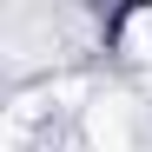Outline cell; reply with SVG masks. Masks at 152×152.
<instances>
[{
    "mask_svg": "<svg viewBox=\"0 0 152 152\" xmlns=\"http://www.w3.org/2000/svg\"><path fill=\"white\" fill-rule=\"evenodd\" d=\"M86 132H93L99 152H126V139H132V132H126V106H119V99H99L93 119H86Z\"/></svg>",
    "mask_w": 152,
    "mask_h": 152,
    "instance_id": "cell-1",
    "label": "cell"
},
{
    "mask_svg": "<svg viewBox=\"0 0 152 152\" xmlns=\"http://www.w3.org/2000/svg\"><path fill=\"white\" fill-rule=\"evenodd\" d=\"M119 46H126L132 60H152V7H139V13L119 20Z\"/></svg>",
    "mask_w": 152,
    "mask_h": 152,
    "instance_id": "cell-2",
    "label": "cell"
}]
</instances>
